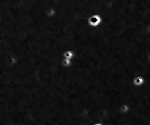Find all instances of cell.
I'll return each instance as SVG.
<instances>
[{
	"label": "cell",
	"instance_id": "obj_1",
	"mask_svg": "<svg viewBox=\"0 0 150 125\" xmlns=\"http://www.w3.org/2000/svg\"><path fill=\"white\" fill-rule=\"evenodd\" d=\"M102 22H103V18L98 13H94L88 18V25L91 27H99L102 25Z\"/></svg>",
	"mask_w": 150,
	"mask_h": 125
},
{
	"label": "cell",
	"instance_id": "obj_2",
	"mask_svg": "<svg viewBox=\"0 0 150 125\" xmlns=\"http://www.w3.org/2000/svg\"><path fill=\"white\" fill-rule=\"evenodd\" d=\"M146 83V78L142 75H137L133 77V85L136 87H142Z\"/></svg>",
	"mask_w": 150,
	"mask_h": 125
},
{
	"label": "cell",
	"instance_id": "obj_3",
	"mask_svg": "<svg viewBox=\"0 0 150 125\" xmlns=\"http://www.w3.org/2000/svg\"><path fill=\"white\" fill-rule=\"evenodd\" d=\"M75 57V51L72 49H67L65 50L64 53H63V58H65V59H74Z\"/></svg>",
	"mask_w": 150,
	"mask_h": 125
},
{
	"label": "cell",
	"instance_id": "obj_4",
	"mask_svg": "<svg viewBox=\"0 0 150 125\" xmlns=\"http://www.w3.org/2000/svg\"><path fill=\"white\" fill-rule=\"evenodd\" d=\"M72 65H73V60L72 59H65V58H63L62 66L64 68H69Z\"/></svg>",
	"mask_w": 150,
	"mask_h": 125
}]
</instances>
